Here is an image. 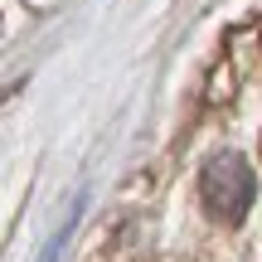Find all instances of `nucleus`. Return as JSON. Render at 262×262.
<instances>
[{
	"mask_svg": "<svg viewBox=\"0 0 262 262\" xmlns=\"http://www.w3.org/2000/svg\"><path fill=\"white\" fill-rule=\"evenodd\" d=\"M199 194H204V209H209L214 224L238 228V224L248 219V209H253L257 175H253V165H248L243 156L219 150V156H209L204 175H199Z\"/></svg>",
	"mask_w": 262,
	"mask_h": 262,
	"instance_id": "f257e3e1",
	"label": "nucleus"
}]
</instances>
